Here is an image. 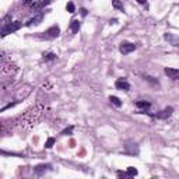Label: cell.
<instances>
[{"label":"cell","mask_w":179,"mask_h":179,"mask_svg":"<svg viewBox=\"0 0 179 179\" xmlns=\"http://www.w3.org/2000/svg\"><path fill=\"white\" fill-rule=\"evenodd\" d=\"M21 28V22L20 21H14V22H4L3 24V28H2V37H6L11 32H15V31H18Z\"/></svg>","instance_id":"1"},{"label":"cell","mask_w":179,"mask_h":179,"mask_svg":"<svg viewBox=\"0 0 179 179\" xmlns=\"http://www.w3.org/2000/svg\"><path fill=\"white\" fill-rule=\"evenodd\" d=\"M172 112H173V108L168 106V108H165V109L160 111V112H157V113H150V115H151L153 118H155V119H161V120H165V119H168L171 115H172Z\"/></svg>","instance_id":"2"},{"label":"cell","mask_w":179,"mask_h":179,"mask_svg":"<svg viewBox=\"0 0 179 179\" xmlns=\"http://www.w3.org/2000/svg\"><path fill=\"white\" fill-rule=\"evenodd\" d=\"M119 51H120V53H123V55H129V53L136 51V45L132 42H122L120 45H119Z\"/></svg>","instance_id":"3"},{"label":"cell","mask_w":179,"mask_h":179,"mask_svg":"<svg viewBox=\"0 0 179 179\" xmlns=\"http://www.w3.org/2000/svg\"><path fill=\"white\" fill-rule=\"evenodd\" d=\"M45 35L43 37L46 38V39H53V38H58L59 34H60V28H59V25H53V27H51L49 30H46Z\"/></svg>","instance_id":"4"},{"label":"cell","mask_w":179,"mask_h":179,"mask_svg":"<svg viewBox=\"0 0 179 179\" xmlns=\"http://www.w3.org/2000/svg\"><path fill=\"white\" fill-rule=\"evenodd\" d=\"M164 39L167 41V42H169L172 46L179 48V37L178 35H173V34H171V32H167V34H164Z\"/></svg>","instance_id":"5"},{"label":"cell","mask_w":179,"mask_h":179,"mask_svg":"<svg viewBox=\"0 0 179 179\" xmlns=\"http://www.w3.org/2000/svg\"><path fill=\"white\" fill-rule=\"evenodd\" d=\"M115 87L118 88V90H122V91H129V90H130V84H129L128 80H124V79L116 80Z\"/></svg>","instance_id":"6"},{"label":"cell","mask_w":179,"mask_h":179,"mask_svg":"<svg viewBox=\"0 0 179 179\" xmlns=\"http://www.w3.org/2000/svg\"><path fill=\"white\" fill-rule=\"evenodd\" d=\"M164 73L167 74L169 79L172 80H179V69H173V67H165Z\"/></svg>","instance_id":"7"},{"label":"cell","mask_w":179,"mask_h":179,"mask_svg":"<svg viewBox=\"0 0 179 179\" xmlns=\"http://www.w3.org/2000/svg\"><path fill=\"white\" fill-rule=\"evenodd\" d=\"M43 17H45V14H43V13H39V14L34 15L31 20H28V22L25 25H27V27H31V25H38V24H41V22H42V20H43Z\"/></svg>","instance_id":"8"},{"label":"cell","mask_w":179,"mask_h":179,"mask_svg":"<svg viewBox=\"0 0 179 179\" xmlns=\"http://www.w3.org/2000/svg\"><path fill=\"white\" fill-rule=\"evenodd\" d=\"M51 169H52V165L51 164H39V165H37V167L34 168V172L37 173V175H42L43 172L51 171Z\"/></svg>","instance_id":"9"},{"label":"cell","mask_w":179,"mask_h":179,"mask_svg":"<svg viewBox=\"0 0 179 179\" xmlns=\"http://www.w3.org/2000/svg\"><path fill=\"white\" fill-rule=\"evenodd\" d=\"M134 105H136L137 108L140 109V113H146L147 109H148L150 106H151V104H150L148 101H137Z\"/></svg>","instance_id":"10"},{"label":"cell","mask_w":179,"mask_h":179,"mask_svg":"<svg viewBox=\"0 0 179 179\" xmlns=\"http://www.w3.org/2000/svg\"><path fill=\"white\" fill-rule=\"evenodd\" d=\"M51 3V0H43V2H41V3H38L37 0L35 2H32V3L30 4L32 9H37V10H41V9H43L45 6H48V4Z\"/></svg>","instance_id":"11"},{"label":"cell","mask_w":179,"mask_h":179,"mask_svg":"<svg viewBox=\"0 0 179 179\" xmlns=\"http://www.w3.org/2000/svg\"><path fill=\"white\" fill-rule=\"evenodd\" d=\"M80 27H81V24H80L79 20H71V22H70V30H71V32L77 34L80 30Z\"/></svg>","instance_id":"12"},{"label":"cell","mask_w":179,"mask_h":179,"mask_svg":"<svg viewBox=\"0 0 179 179\" xmlns=\"http://www.w3.org/2000/svg\"><path fill=\"white\" fill-rule=\"evenodd\" d=\"M109 101H111V104H112V105L116 106V108H120V106H122V101L119 100L118 97H115V95H111Z\"/></svg>","instance_id":"13"},{"label":"cell","mask_w":179,"mask_h":179,"mask_svg":"<svg viewBox=\"0 0 179 179\" xmlns=\"http://www.w3.org/2000/svg\"><path fill=\"white\" fill-rule=\"evenodd\" d=\"M112 6L115 7V9H118L119 11H122V13L124 11V7H123V4L120 3V0H112Z\"/></svg>","instance_id":"14"},{"label":"cell","mask_w":179,"mask_h":179,"mask_svg":"<svg viewBox=\"0 0 179 179\" xmlns=\"http://www.w3.org/2000/svg\"><path fill=\"white\" fill-rule=\"evenodd\" d=\"M43 60H45V62L56 60V55H55V53H46V55H43Z\"/></svg>","instance_id":"15"},{"label":"cell","mask_w":179,"mask_h":179,"mask_svg":"<svg viewBox=\"0 0 179 179\" xmlns=\"http://www.w3.org/2000/svg\"><path fill=\"white\" fill-rule=\"evenodd\" d=\"M55 143H56V139H55V137H49V139L46 140V143H45V147H46V148H51V147L53 146Z\"/></svg>","instance_id":"16"},{"label":"cell","mask_w":179,"mask_h":179,"mask_svg":"<svg viewBox=\"0 0 179 179\" xmlns=\"http://www.w3.org/2000/svg\"><path fill=\"white\" fill-rule=\"evenodd\" d=\"M126 172H128V175L130 176V178H132V176H136L137 173H139V172H137V169H136V168H134V167H129Z\"/></svg>","instance_id":"17"},{"label":"cell","mask_w":179,"mask_h":179,"mask_svg":"<svg viewBox=\"0 0 179 179\" xmlns=\"http://www.w3.org/2000/svg\"><path fill=\"white\" fill-rule=\"evenodd\" d=\"M66 10L69 13H71V14H73V13L76 11V7H74V4L71 3V2H69V3H67V6H66Z\"/></svg>","instance_id":"18"},{"label":"cell","mask_w":179,"mask_h":179,"mask_svg":"<svg viewBox=\"0 0 179 179\" xmlns=\"http://www.w3.org/2000/svg\"><path fill=\"white\" fill-rule=\"evenodd\" d=\"M116 175L119 176V178H130V176L128 175V172H123V171H118V173Z\"/></svg>","instance_id":"19"},{"label":"cell","mask_w":179,"mask_h":179,"mask_svg":"<svg viewBox=\"0 0 179 179\" xmlns=\"http://www.w3.org/2000/svg\"><path fill=\"white\" fill-rule=\"evenodd\" d=\"M71 130H73V128L70 126L69 129H66V130H63V132H62V134H63V136H66V134H70V133H71Z\"/></svg>","instance_id":"20"},{"label":"cell","mask_w":179,"mask_h":179,"mask_svg":"<svg viewBox=\"0 0 179 179\" xmlns=\"http://www.w3.org/2000/svg\"><path fill=\"white\" fill-rule=\"evenodd\" d=\"M80 11H81V15H83V17H85V15H87V14H88L87 9H81V10H80Z\"/></svg>","instance_id":"21"},{"label":"cell","mask_w":179,"mask_h":179,"mask_svg":"<svg viewBox=\"0 0 179 179\" xmlns=\"http://www.w3.org/2000/svg\"><path fill=\"white\" fill-rule=\"evenodd\" d=\"M137 3H140V4H146V3H147V0H137Z\"/></svg>","instance_id":"22"},{"label":"cell","mask_w":179,"mask_h":179,"mask_svg":"<svg viewBox=\"0 0 179 179\" xmlns=\"http://www.w3.org/2000/svg\"><path fill=\"white\" fill-rule=\"evenodd\" d=\"M32 2H35V0H24V3H25V4H31Z\"/></svg>","instance_id":"23"},{"label":"cell","mask_w":179,"mask_h":179,"mask_svg":"<svg viewBox=\"0 0 179 179\" xmlns=\"http://www.w3.org/2000/svg\"><path fill=\"white\" fill-rule=\"evenodd\" d=\"M116 22H118V20L113 18V20H111V21H109V24H116Z\"/></svg>","instance_id":"24"}]
</instances>
